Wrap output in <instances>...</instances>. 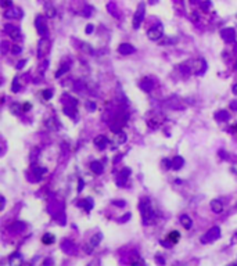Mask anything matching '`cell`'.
I'll list each match as a JSON object with an SVG mask.
<instances>
[{
	"instance_id": "obj_1",
	"label": "cell",
	"mask_w": 237,
	"mask_h": 266,
	"mask_svg": "<svg viewBox=\"0 0 237 266\" xmlns=\"http://www.w3.org/2000/svg\"><path fill=\"white\" fill-rule=\"evenodd\" d=\"M179 239H180V234L177 233V231H171V233L168 234V240L172 244H176V242L179 241Z\"/></svg>"
},
{
	"instance_id": "obj_2",
	"label": "cell",
	"mask_w": 237,
	"mask_h": 266,
	"mask_svg": "<svg viewBox=\"0 0 237 266\" xmlns=\"http://www.w3.org/2000/svg\"><path fill=\"white\" fill-rule=\"evenodd\" d=\"M182 220H183V226H184V227H190V226H191V220H190V219L182 218Z\"/></svg>"
},
{
	"instance_id": "obj_3",
	"label": "cell",
	"mask_w": 237,
	"mask_h": 266,
	"mask_svg": "<svg viewBox=\"0 0 237 266\" xmlns=\"http://www.w3.org/2000/svg\"><path fill=\"white\" fill-rule=\"evenodd\" d=\"M51 241H53V237H43V242L45 244H51Z\"/></svg>"
}]
</instances>
